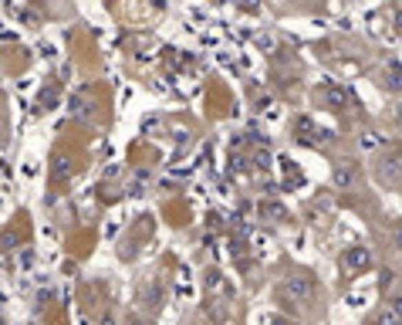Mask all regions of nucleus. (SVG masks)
Segmentation results:
<instances>
[{
  "instance_id": "obj_1",
  "label": "nucleus",
  "mask_w": 402,
  "mask_h": 325,
  "mask_svg": "<svg viewBox=\"0 0 402 325\" xmlns=\"http://www.w3.org/2000/svg\"><path fill=\"white\" fill-rule=\"evenodd\" d=\"M278 291H281V298H294V302H308V298L315 295V278H311V275H304V271H294L291 278H284Z\"/></svg>"
},
{
  "instance_id": "obj_2",
  "label": "nucleus",
  "mask_w": 402,
  "mask_h": 325,
  "mask_svg": "<svg viewBox=\"0 0 402 325\" xmlns=\"http://www.w3.org/2000/svg\"><path fill=\"white\" fill-rule=\"evenodd\" d=\"M315 102H322L324 109L338 112V109L348 102V95H345V88H342V85H322V88H315Z\"/></svg>"
},
{
  "instance_id": "obj_3",
  "label": "nucleus",
  "mask_w": 402,
  "mask_h": 325,
  "mask_svg": "<svg viewBox=\"0 0 402 325\" xmlns=\"http://www.w3.org/2000/svg\"><path fill=\"white\" fill-rule=\"evenodd\" d=\"M342 264H345L348 271H365V268L372 264V254H368L365 247H352V251L342 254Z\"/></svg>"
},
{
  "instance_id": "obj_4",
  "label": "nucleus",
  "mask_w": 402,
  "mask_h": 325,
  "mask_svg": "<svg viewBox=\"0 0 402 325\" xmlns=\"http://www.w3.org/2000/svg\"><path fill=\"white\" fill-rule=\"evenodd\" d=\"M71 173H75V162L68 160V156H54V162H51V183H65V180H71Z\"/></svg>"
},
{
  "instance_id": "obj_5",
  "label": "nucleus",
  "mask_w": 402,
  "mask_h": 325,
  "mask_svg": "<svg viewBox=\"0 0 402 325\" xmlns=\"http://www.w3.org/2000/svg\"><path fill=\"white\" fill-rule=\"evenodd\" d=\"M355 180H359L355 166H338L335 169V187H355Z\"/></svg>"
},
{
  "instance_id": "obj_6",
  "label": "nucleus",
  "mask_w": 402,
  "mask_h": 325,
  "mask_svg": "<svg viewBox=\"0 0 402 325\" xmlns=\"http://www.w3.org/2000/svg\"><path fill=\"white\" fill-rule=\"evenodd\" d=\"M375 325H399V308H382L375 315Z\"/></svg>"
},
{
  "instance_id": "obj_7",
  "label": "nucleus",
  "mask_w": 402,
  "mask_h": 325,
  "mask_svg": "<svg viewBox=\"0 0 402 325\" xmlns=\"http://www.w3.org/2000/svg\"><path fill=\"white\" fill-rule=\"evenodd\" d=\"M386 85H392V88L402 85V68L396 65V61H389V65H386Z\"/></svg>"
},
{
  "instance_id": "obj_8",
  "label": "nucleus",
  "mask_w": 402,
  "mask_h": 325,
  "mask_svg": "<svg viewBox=\"0 0 402 325\" xmlns=\"http://www.w3.org/2000/svg\"><path fill=\"white\" fill-rule=\"evenodd\" d=\"M98 325H119V319H115V312H112V308H105V312L98 315Z\"/></svg>"
},
{
  "instance_id": "obj_9",
  "label": "nucleus",
  "mask_w": 402,
  "mask_h": 325,
  "mask_svg": "<svg viewBox=\"0 0 402 325\" xmlns=\"http://www.w3.org/2000/svg\"><path fill=\"white\" fill-rule=\"evenodd\" d=\"M362 146H365V149H375V146H379V139H375V132H365Z\"/></svg>"
},
{
  "instance_id": "obj_10",
  "label": "nucleus",
  "mask_w": 402,
  "mask_h": 325,
  "mask_svg": "<svg viewBox=\"0 0 402 325\" xmlns=\"http://www.w3.org/2000/svg\"><path fill=\"white\" fill-rule=\"evenodd\" d=\"M129 325H149V322H146V319H139V315H132V319H129Z\"/></svg>"
},
{
  "instance_id": "obj_11",
  "label": "nucleus",
  "mask_w": 402,
  "mask_h": 325,
  "mask_svg": "<svg viewBox=\"0 0 402 325\" xmlns=\"http://www.w3.org/2000/svg\"><path fill=\"white\" fill-rule=\"evenodd\" d=\"M396 119L402 122V105H396Z\"/></svg>"
},
{
  "instance_id": "obj_12",
  "label": "nucleus",
  "mask_w": 402,
  "mask_h": 325,
  "mask_svg": "<svg viewBox=\"0 0 402 325\" xmlns=\"http://www.w3.org/2000/svg\"><path fill=\"white\" fill-rule=\"evenodd\" d=\"M396 28H399V31H402V10H399V17H396Z\"/></svg>"
}]
</instances>
